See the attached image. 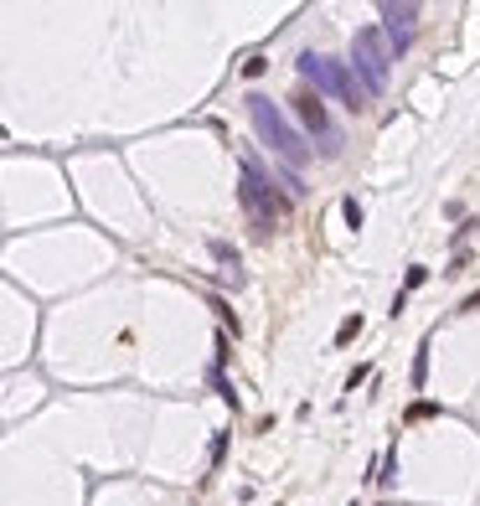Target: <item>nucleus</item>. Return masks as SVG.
Masks as SVG:
<instances>
[{
	"label": "nucleus",
	"mask_w": 480,
	"mask_h": 506,
	"mask_svg": "<svg viewBox=\"0 0 480 506\" xmlns=\"http://www.w3.org/2000/svg\"><path fill=\"white\" fill-rule=\"evenodd\" d=\"M351 57H356V73H362V83H367L362 93H382V88H388V62H393V52H388V42H382L377 26H362V31H356Z\"/></svg>",
	"instance_id": "20e7f679"
},
{
	"label": "nucleus",
	"mask_w": 480,
	"mask_h": 506,
	"mask_svg": "<svg viewBox=\"0 0 480 506\" xmlns=\"http://www.w3.org/2000/svg\"><path fill=\"white\" fill-rule=\"evenodd\" d=\"M289 103H295V114L305 119V129H310V135L320 140V150H326V155H336L341 135H336V129H330V119H326V103H320V99H315L310 88H305V93H295V99H289Z\"/></svg>",
	"instance_id": "39448f33"
},
{
	"label": "nucleus",
	"mask_w": 480,
	"mask_h": 506,
	"mask_svg": "<svg viewBox=\"0 0 480 506\" xmlns=\"http://www.w3.org/2000/svg\"><path fill=\"white\" fill-rule=\"evenodd\" d=\"M300 73H305V83H315V99L320 93H330V99H341L346 109H367V93L356 88V78L346 62H330V57H315V52H305L300 57Z\"/></svg>",
	"instance_id": "7ed1b4c3"
},
{
	"label": "nucleus",
	"mask_w": 480,
	"mask_h": 506,
	"mask_svg": "<svg viewBox=\"0 0 480 506\" xmlns=\"http://www.w3.org/2000/svg\"><path fill=\"white\" fill-rule=\"evenodd\" d=\"M434 414H439L434 403H413V408H408V419H434Z\"/></svg>",
	"instance_id": "9d476101"
},
{
	"label": "nucleus",
	"mask_w": 480,
	"mask_h": 506,
	"mask_svg": "<svg viewBox=\"0 0 480 506\" xmlns=\"http://www.w3.org/2000/svg\"><path fill=\"white\" fill-rule=\"evenodd\" d=\"M465 310H480V295H470V300H465Z\"/></svg>",
	"instance_id": "ddd939ff"
},
{
	"label": "nucleus",
	"mask_w": 480,
	"mask_h": 506,
	"mask_svg": "<svg viewBox=\"0 0 480 506\" xmlns=\"http://www.w3.org/2000/svg\"><path fill=\"white\" fill-rule=\"evenodd\" d=\"M382 21H388L393 52H403L413 42V21H419V6H382Z\"/></svg>",
	"instance_id": "423d86ee"
},
{
	"label": "nucleus",
	"mask_w": 480,
	"mask_h": 506,
	"mask_svg": "<svg viewBox=\"0 0 480 506\" xmlns=\"http://www.w3.org/2000/svg\"><path fill=\"white\" fill-rule=\"evenodd\" d=\"M263 68H269L263 57H248V62H243V73H248V78H263Z\"/></svg>",
	"instance_id": "f8f14e48"
},
{
	"label": "nucleus",
	"mask_w": 480,
	"mask_h": 506,
	"mask_svg": "<svg viewBox=\"0 0 480 506\" xmlns=\"http://www.w3.org/2000/svg\"><path fill=\"white\" fill-rule=\"evenodd\" d=\"M238 196H243V207H248V217H253L259 233H269L279 217H289V196L263 176V166L253 161V155H243V186H238Z\"/></svg>",
	"instance_id": "f03ea898"
},
{
	"label": "nucleus",
	"mask_w": 480,
	"mask_h": 506,
	"mask_svg": "<svg viewBox=\"0 0 480 506\" xmlns=\"http://www.w3.org/2000/svg\"><path fill=\"white\" fill-rule=\"evenodd\" d=\"M423 382H429V346L413 356V388H423Z\"/></svg>",
	"instance_id": "6e6552de"
},
{
	"label": "nucleus",
	"mask_w": 480,
	"mask_h": 506,
	"mask_svg": "<svg viewBox=\"0 0 480 506\" xmlns=\"http://www.w3.org/2000/svg\"><path fill=\"white\" fill-rule=\"evenodd\" d=\"M248 114H253V124H259L263 145H269V150L279 155V161H284V166H289V171L300 176V166L310 161V145H305V135H300V129L289 124V119L279 114V109H274L269 99H259V93L248 99Z\"/></svg>",
	"instance_id": "f257e3e1"
},
{
	"label": "nucleus",
	"mask_w": 480,
	"mask_h": 506,
	"mask_svg": "<svg viewBox=\"0 0 480 506\" xmlns=\"http://www.w3.org/2000/svg\"><path fill=\"white\" fill-rule=\"evenodd\" d=\"M362 336V315H346V321L336 326V346H346V341H356Z\"/></svg>",
	"instance_id": "0eeeda50"
},
{
	"label": "nucleus",
	"mask_w": 480,
	"mask_h": 506,
	"mask_svg": "<svg viewBox=\"0 0 480 506\" xmlns=\"http://www.w3.org/2000/svg\"><path fill=\"white\" fill-rule=\"evenodd\" d=\"M423 279H429V269H423V263H413V269H408V279H403V295H408V289H419Z\"/></svg>",
	"instance_id": "1a4fd4ad"
},
{
	"label": "nucleus",
	"mask_w": 480,
	"mask_h": 506,
	"mask_svg": "<svg viewBox=\"0 0 480 506\" xmlns=\"http://www.w3.org/2000/svg\"><path fill=\"white\" fill-rule=\"evenodd\" d=\"M212 253H217V259H222V263H233V269H238V253H233L228 243H212Z\"/></svg>",
	"instance_id": "9b49d317"
}]
</instances>
